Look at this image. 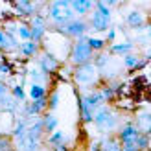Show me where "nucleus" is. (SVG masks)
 <instances>
[{
    "instance_id": "nucleus-5",
    "label": "nucleus",
    "mask_w": 151,
    "mask_h": 151,
    "mask_svg": "<svg viewBox=\"0 0 151 151\" xmlns=\"http://www.w3.org/2000/svg\"><path fill=\"white\" fill-rule=\"evenodd\" d=\"M88 22L85 19H78L76 17L74 20H70L68 24H65L61 28H57L55 32L63 33L65 37H68V39H81V37H85L87 32H88Z\"/></svg>"
},
{
    "instance_id": "nucleus-29",
    "label": "nucleus",
    "mask_w": 151,
    "mask_h": 151,
    "mask_svg": "<svg viewBox=\"0 0 151 151\" xmlns=\"http://www.w3.org/2000/svg\"><path fill=\"white\" fill-rule=\"evenodd\" d=\"M26 74L29 76V79H32V83H41V85H44L42 81H46V79H48V76H44V74L41 72V68H39V66H32V68H29Z\"/></svg>"
},
{
    "instance_id": "nucleus-30",
    "label": "nucleus",
    "mask_w": 151,
    "mask_h": 151,
    "mask_svg": "<svg viewBox=\"0 0 151 151\" xmlns=\"http://www.w3.org/2000/svg\"><path fill=\"white\" fill-rule=\"evenodd\" d=\"M9 76H13V65L2 59L0 61V81H2V78H9Z\"/></svg>"
},
{
    "instance_id": "nucleus-6",
    "label": "nucleus",
    "mask_w": 151,
    "mask_h": 151,
    "mask_svg": "<svg viewBox=\"0 0 151 151\" xmlns=\"http://www.w3.org/2000/svg\"><path fill=\"white\" fill-rule=\"evenodd\" d=\"M28 26H29V33H32L29 41L41 44V41L44 39V35L48 33V20H46V17H44L42 13H37V15H33V17L28 20Z\"/></svg>"
},
{
    "instance_id": "nucleus-25",
    "label": "nucleus",
    "mask_w": 151,
    "mask_h": 151,
    "mask_svg": "<svg viewBox=\"0 0 151 151\" xmlns=\"http://www.w3.org/2000/svg\"><path fill=\"white\" fill-rule=\"evenodd\" d=\"M19 39L15 35H4V41H2V44H0V48H2L4 52H13V50H17L19 48Z\"/></svg>"
},
{
    "instance_id": "nucleus-24",
    "label": "nucleus",
    "mask_w": 151,
    "mask_h": 151,
    "mask_svg": "<svg viewBox=\"0 0 151 151\" xmlns=\"http://www.w3.org/2000/svg\"><path fill=\"white\" fill-rule=\"evenodd\" d=\"M17 39H20L22 42H26L29 41V37H32V33H29V26H28V22L26 20H19L17 22Z\"/></svg>"
},
{
    "instance_id": "nucleus-18",
    "label": "nucleus",
    "mask_w": 151,
    "mask_h": 151,
    "mask_svg": "<svg viewBox=\"0 0 151 151\" xmlns=\"http://www.w3.org/2000/svg\"><path fill=\"white\" fill-rule=\"evenodd\" d=\"M133 50H134V44L131 41L111 44V54H114V55H127V54H133Z\"/></svg>"
},
{
    "instance_id": "nucleus-38",
    "label": "nucleus",
    "mask_w": 151,
    "mask_h": 151,
    "mask_svg": "<svg viewBox=\"0 0 151 151\" xmlns=\"http://www.w3.org/2000/svg\"><path fill=\"white\" fill-rule=\"evenodd\" d=\"M120 146H122V151H140L137 144H120Z\"/></svg>"
},
{
    "instance_id": "nucleus-28",
    "label": "nucleus",
    "mask_w": 151,
    "mask_h": 151,
    "mask_svg": "<svg viewBox=\"0 0 151 151\" xmlns=\"http://www.w3.org/2000/svg\"><path fill=\"white\" fill-rule=\"evenodd\" d=\"M100 144H101V151H122V146L116 140V137L103 138V142H100Z\"/></svg>"
},
{
    "instance_id": "nucleus-3",
    "label": "nucleus",
    "mask_w": 151,
    "mask_h": 151,
    "mask_svg": "<svg viewBox=\"0 0 151 151\" xmlns=\"http://www.w3.org/2000/svg\"><path fill=\"white\" fill-rule=\"evenodd\" d=\"M92 57H94V52L90 50V46L87 44V35L81 37V39H76L72 42V48H70V54H68V63L70 66H81L85 63H92Z\"/></svg>"
},
{
    "instance_id": "nucleus-21",
    "label": "nucleus",
    "mask_w": 151,
    "mask_h": 151,
    "mask_svg": "<svg viewBox=\"0 0 151 151\" xmlns=\"http://www.w3.org/2000/svg\"><path fill=\"white\" fill-rule=\"evenodd\" d=\"M78 101H79V114H81L83 124H90V122H92V118H94V112L96 111L90 107V105H87L81 98H78Z\"/></svg>"
},
{
    "instance_id": "nucleus-37",
    "label": "nucleus",
    "mask_w": 151,
    "mask_h": 151,
    "mask_svg": "<svg viewBox=\"0 0 151 151\" xmlns=\"http://www.w3.org/2000/svg\"><path fill=\"white\" fill-rule=\"evenodd\" d=\"M114 39H116V29L114 28H109L107 29V39H105V42H114Z\"/></svg>"
},
{
    "instance_id": "nucleus-10",
    "label": "nucleus",
    "mask_w": 151,
    "mask_h": 151,
    "mask_svg": "<svg viewBox=\"0 0 151 151\" xmlns=\"http://www.w3.org/2000/svg\"><path fill=\"white\" fill-rule=\"evenodd\" d=\"M46 109H48V96H44V98H39V100L28 103L24 107V114H26V118H37Z\"/></svg>"
},
{
    "instance_id": "nucleus-13",
    "label": "nucleus",
    "mask_w": 151,
    "mask_h": 151,
    "mask_svg": "<svg viewBox=\"0 0 151 151\" xmlns=\"http://www.w3.org/2000/svg\"><path fill=\"white\" fill-rule=\"evenodd\" d=\"M125 22H127V26H131V28H134V29L146 28V13L140 11V9H133V11L127 13Z\"/></svg>"
},
{
    "instance_id": "nucleus-1",
    "label": "nucleus",
    "mask_w": 151,
    "mask_h": 151,
    "mask_svg": "<svg viewBox=\"0 0 151 151\" xmlns=\"http://www.w3.org/2000/svg\"><path fill=\"white\" fill-rule=\"evenodd\" d=\"M72 79H74V83L83 90V92H88V90H96L98 87H100L101 74L94 66V63H85V65L76 66V68H74Z\"/></svg>"
},
{
    "instance_id": "nucleus-33",
    "label": "nucleus",
    "mask_w": 151,
    "mask_h": 151,
    "mask_svg": "<svg viewBox=\"0 0 151 151\" xmlns=\"http://www.w3.org/2000/svg\"><path fill=\"white\" fill-rule=\"evenodd\" d=\"M137 147H138L140 151H147V149H149V134L140 133V137L137 138Z\"/></svg>"
},
{
    "instance_id": "nucleus-31",
    "label": "nucleus",
    "mask_w": 151,
    "mask_h": 151,
    "mask_svg": "<svg viewBox=\"0 0 151 151\" xmlns=\"http://www.w3.org/2000/svg\"><path fill=\"white\" fill-rule=\"evenodd\" d=\"M11 96L15 98V100H17L19 103H22L26 100V92H24V87L22 85H13L11 87Z\"/></svg>"
},
{
    "instance_id": "nucleus-19",
    "label": "nucleus",
    "mask_w": 151,
    "mask_h": 151,
    "mask_svg": "<svg viewBox=\"0 0 151 151\" xmlns=\"http://www.w3.org/2000/svg\"><path fill=\"white\" fill-rule=\"evenodd\" d=\"M28 96H29V100H32V101L39 100V98L48 96V92H46V87H44V85H41V83H29Z\"/></svg>"
},
{
    "instance_id": "nucleus-41",
    "label": "nucleus",
    "mask_w": 151,
    "mask_h": 151,
    "mask_svg": "<svg viewBox=\"0 0 151 151\" xmlns=\"http://www.w3.org/2000/svg\"><path fill=\"white\" fill-rule=\"evenodd\" d=\"M4 35H6L4 29H0V44H2V41H4Z\"/></svg>"
},
{
    "instance_id": "nucleus-4",
    "label": "nucleus",
    "mask_w": 151,
    "mask_h": 151,
    "mask_svg": "<svg viewBox=\"0 0 151 151\" xmlns=\"http://www.w3.org/2000/svg\"><path fill=\"white\" fill-rule=\"evenodd\" d=\"M92 122L101 133H111V131H114L118 127V114L109 107V105L103 103V105H100V107L96 109Z\"/></svg>"
},
{
    "instance_id": "nucleus-26",
    "label": "nucleus",
    "mask_w": 151,
    "mask_h": 151,
    "mask_svg": "<svg viewBox=\"0 0 151 151\" xmlns=\"http://www.w3.org/2000/svg\"><path fill=\"white\" fill-rule=\"evenodd\" d=\"M87 44L90 46V50L94 52H98V54H100V52H103L105 48H107V42H105V39H98V37H87Z\"/></svg>"
},
{
    "instance_id": "nucleus-34",
    "label": "nucleus",
    "mask_w": 151,
    "mask_h": 151,
    "mask_svg": "<svg viewBox=\"0 0 151 151\" xmlns=\"http://www.w3.org/2000/svg\"><path fill=\"white\" fill-rule=\"evenodd\" d=\"M59 100H61V96H59L57 90H54V92L48 96V109L50 111H55L59 107Z\"/></svg>"
},
{
    "instance_id": "nucleus-17",
    "label": "nucleus",
    "mask_w": 151,
    "mask_h": 151,
    "mask_svg": "<svg viewBox=\"0 0 151 151\" xmlns=\"http://www.w3.org/2000/svg\"><path fill=\"white\" fill-rule=\"evenodd\" d=\"M138 127V131L140 133H144V134H149L151 131V114H149V111H142L137 114V124H134Z\"/></svg>"
},
{
    "instance_id": "nucleus-27",
    "label": "nucleus",
    "mask_w": 151,
    "mask_h": 151,
    "mask_svg": "<svg viewBox=\"0 0 151 151\" xmlns=\"http://www.w3.org/2000/svg\"><path fill=\"white\" fill-rule=\"evenodd\" d=\"M66 142V134L63 131H54V133H50L48 134V138H46V144L48 146H59V144H65Z\"/></svg>"
},
{
    "instance_id": "nucleus-35",
    "label": "nucleus",
    "mask_w": 151,
    "mask_h": 151,
    "mask_svg": "<svg viewBox=\"0 0 151 151\" xmlns=\"http://www.w3.org/2000/svg\"><path fill=\"white\" fill-rule=\"evenodd\" d=\"M0 151H13L11 142L7 140L6 137H0Z\"/></svg>"
},
{
    "instance_id": "nucleus-32",
    "label": "nucleus",
    "mask_w": 151,
    "mask_h": 151,
    "mask_svg": "<svg viewBox=\"0 0 151 151\" xmlns=\"http://www.w3.org/2000/svg\"><path fill=\"white\" fill-rule=\"evenodd\" d=\"M72 72H74V66H59V70H57V74H59V79H72Z\"/></svg>"
},
{
    "instance_id": "nucleus-11",
    "label": "nucleus",
    "mask_w": 151,
    "mask_h": 151,
    "mask_svg": "<svg viewBox=\"0 0 151 151\" xmlns=\"http://www.w3.org/2000/svg\"><path fill=\"white\" fill-rule=\"evenodd\" d=\"M111 24V19H105L101 13H98L96 9H92L88 17V28L94 29V32H107Z\"/></svg>"
},
{
    "instance_id": "nucleus-7",
    "label": "nucleus",
    "mask_w": 151,
    "mask_h": 151,
    "mask_svg": "<svg viewBox=\"0 0 151 151\" xmlns=\"http://www.w3.org/2000/svg\"><path fill=\"white\" fill-rule=\"evenodd\" d=\"M42 4H35L29 2V0H15L13 7H15V19L24 20V19H32L33 15L39 13V7Z\"/></svg>"
},
{
    "instance_id": "nucleus-8",
    "label": "nucleus",
    "mask_w": 151,
    "mask_h": 151,
    "mask_svg": "<svg viewBox=\"0 0 151 151\" xmlns=\"http://www.w3.org/2000/svg\"><path fill=\"white\" fill-rule=\"evenodd\" d=\"M138 137H140V131H138V127L133 122L122 125L118 129V133H116V140L120 142V144H137Z\"/></svg>"
},
{
    "instance_id": "nucleus-23",
    "label": "nucleus",
    "mask_w": 151,
    "mask_h": 151,
    "mask_svg": "<svg viewBox=\"0 0 151 151\" xmlns=\"http://www.w3.org/2000/svg\"><path fill=\"white\" fill-rule=\"evenodd\" d=\"M42 133H44V127H42V118H37L35 122L32 125H28V133L29 137H33V138H42Z\"/></svg>"
},
{
    "instance_id": "nucleus-12",
    "label": "nucleus",
    "mask_w": 151,
    "mask_h": 151,
    "mask_svg": "<svg viewBox=\"0 0 151 151\" xmlns=\"http://www.w3.org/2000/svg\"><path fill=\"white\" fill-rule=\"evenodd\" d=\"M70 9L74 15H78V19H83L94 9L92 0H70Z\"/></svg>"
},
{
    "instance_id": "nucleus-16",
    "label": "nucleus",
    "mask_w": 151,
    "mask_h": 151,
    "mask_svg": "<svg viewBox=\"0 0 151 151\" xmlns=\"http://www.w3.org/2000/svg\"><path fill=\"white\" fill-rule=\"evenodd\" d=\"M39 147H41V140L29 137V134H26L22 140L17 142V149L19 151H39Z\"/></svg>"
},
{
    "instance_id": "nucleus-14",
    "label": "nucleus",
    "mask_w": 151,
    "mask_h": 151,
    "mask_svg": "<svg viewBox=\"0 0 151 151\" xmlns=\"http://www.w3.org/2000/svg\"><path fill=\"white\" fill-rule=\"evenodd\" d=\"M17 52H19L22 57H26V59L37 57V55L41 54V44H37V42H33V41H26V42H20V44H19Z\"/></svg>"
},
{
    "instance_id": "nucleus-20",
    "label": "nucleus",
    "mask_w": 151,
    "mask_h": 151,
    "mask_svg": "<svg viewBox=\"0 0 151 151\" xmlns=\"http://www.w3.org/2000/svg\"><path fill=\"white\" fill-rule=\"evenodd\" d=\"M57 125H59V120L55 114H52V112H46V114L42 116V127H44V133H54L57 131Z\"/></svg>"
},
{
    "instance_id": "nucleus-15",
    "label": "nucleus",
    "mask_w": 151,
    "mask_h": 151,
    "mask_svg": "<svg viewBox=\"0 0 151 151\" xmlns=\"http://www.w3.org/2000/svg\"><path fill=\"white\" fill-rule=\"evenodd\" d=\"M147 65V59L146 57H140L137 54H127L124 55V66L127 70H138V68H144V66Z\"/></svg>"
},
{
    "instance_id": "nucleus-40",
    "label": "nucleus",
    "mask_w": 151,
    "mask_h": 151,
    "mask_svg": "<svg viewBox=\"0 0 151 151\" xmlns=\"http://www.w3.org/2000/svg\"><path fill=\"white\" fill-rule=\"evenodd\" d=\"M52 151H68V146L66 144H59V146H54Z\"/></svg>"
},
{
    "instance_id": "nucleus-2",
    "label": "nucleus",
    "mask_w": 151,
    "mask_h": 151,
    "mask_svg": "<svg viewBox=\"0 0 151 151\" xmlns=\"http://www.w3.org/2000/svg\"><path fill=\"white\" fill-rule=\"evenodd\" d=\"M46 11H48L46 20L54 24V29L68 24L70 20L76 19V15L70 9V0H54L46 6Z\"/></svg>"
},
{
    "instance_id": "nucleus-36",
    "label": "nucleus",
    "mask_w": 151,
    "mask_h": 151,
    "mask_svg": "<svg viewBox=\"0 0 151 151\" xmlns=\"http://www.w3.org/2000/svg\"><path fill=\"white\" fill-rule=\"evenodd\" d=\"M6 96H9V87H7L6 81H0V101H2Z\"/></svg>"
},
{
    "instance_id": "nucleus-9",
    "label": "nucleus",
    "mask_w": 151,
    "mask_h": 151,
    "mask_svg": "<svg viewBox=\"0 0 151 151\" xmlns=\"http://www.w3.org/2000/svg\"><path fill=\"white\" fill-rule=\"evenodd\" d=\"M39 57V68L44 76H52V74H57L59 66H61V63L57 61L55 57H52L50 54H46V52L41 50V54L37 55Z\"/></svg>"
},
{
    "instance_id": "nucleus-39",
    "label": "nucleus",
    "mask_w": 151,
    "mask_h": 151,
    "mask_svg": "<svg viewBox=\"0 0 151 151\" xmlns=\"http://www.w3.org/2000/svg\"><path fill=\"white\" fill-rule=\"evenodd\" d=\"M88 151H101V144L100 142H92L90 147H88Z\"/></svg>"
},
{
    "instance_id": "nucleus-22",
    "label": "nucleus",
    "mask_w": 151,
    "mask_h": 151,
    "mask_svg": "<svg viewBox=\"0 0 151 151\" xmlns=\"http://www.w3.org/2000/svg\"><path fill=\"white\" fill-rule=\"evenodd\" d=\"M26 133H28V122H26V120H19V122L15 124L13 131H11V137L19 142V140H22L26 137Z\"/></svg>"
}]
</instances>
